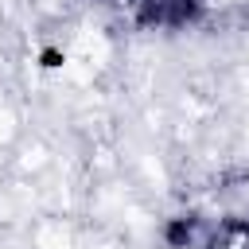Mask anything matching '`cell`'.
<instances>
[{
    "instance_id": "6da1fadb",
    "label": "cell",
    "mask_w": 249,
    "mask_h": 249,
    "mask_svg": "<svg viewBox=\"0 0 249 249\" xmlns=\"http://www.w3.org/2000/svg\"><path fill=\"white\" fill-rule=\"evenodd\" d=\"M198 249H249V222L245 218H226L218 222Z\"/></svg>"
}]
</instances>
